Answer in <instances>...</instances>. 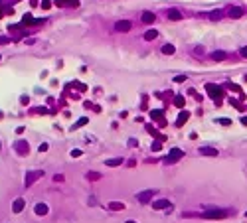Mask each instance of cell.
I'll use <instances>...</instances> for the list:
<instances>
[{
  "label": "cell",
  "instance_id": "6da1fadb",
  "mask_svg": "<svg viewBox=\"0 0 247 223\" xmlns=\"http://www.w3.org/2000/svg\"><path fill=\"white\" fill-rule=\"evenodd\" d=\"M206 219H223V217H227V211H222V209H208L206 213H204Z\"/></svg>",
  "mask_w": 247,
  "mask_h": 223
},
{
  "label": "cell",
  "instance_id": "7a4b0ae2",
  "mask_svg": "<svg viewBox=\"0 0 247 223\" xmlns=\"http://www.w3.org/2000/svg\"><path fill=\"white\" fill-rule=\"evenodd\" d=\"M131 28H132V24L128 20H119L115 24V30L117 32H121V34H125V32H131Z\"/></svg>",
  "mask_w": 247,
  "mask_h": 223
},
{
  "label": "cell",
  "instance_id": "3957f363",
  "mask_svg": "<svg viewBox=\"0 0 247 223\" xmlns=\"http://www.w3.org/2000/svg\"><path fill=\"white\" fill-rule=\"evenodd\" d=\"M154 192H156V190H146V192H142V194H138L137 195V199L141 203H148L150 199H152V195H154Z\"/></svg>",
  "mask_w": 247,
  "mask_h": 223
},
{
  "label": "cell",
  "instance_id": "277c9868",
  "mask_svg": "<svg viewBox=\"0 0 247 223\" xmlns=\"http://www.w3.org/2000/svg\"><path fill=\"white\" fill-rule=\"evenodd\" d=\"M40 176H44V172H30L28 176H26V180H24V186H26V188H30V186H32V184H34Z\"/></svg>",
  "mask_w": 247,
  "mask_h": 223
},
{
  "label": "cell",
  "instance_id": "5b68a950",
  "mask_svg": "<svg viewBox=\"0 0 247 223\" xmlns=\"http://www.w3.org/2000/svg\"><path fill=\"white\" fill-rule=\"evenodd\" d=\"M200 154L202 156H213L216 158L219 152H218V148H212V146H200Z\"/></svg>",
  "mask_w": 247,
  "mask_h": 223
},
{
  "label": "cell",
  "instance_id": "8992f818",
  "mask_svg": "<svg viewBox=\"0 0 247 223\" xmlns=\"http://www.w3.org/2000/svg\"><path fill=\"white\" fill-rule=\"evenodd\" d=\"M178 158H184V152H182L180 148H172L170 150V156L166 158V162H176Z\"/></svg>",
  "mask_w": 247,
  "mask_h": 223
},
{
  "label": "cell",
  "instance_id": "52a82bcc",
  "mask_svg": "<svg viewBox=\"0 0 247 223\" xmlns=\"http://www.w3.org/2000/svg\"><path fill=\"white\" fill-rule=\"evenodd\" d=\"M168 205H170L168 199H158V202H154V203H152V207H154V209H166Z\"/></svg>",
  "mask_w": 247,
  "mask_h": 223
},
{
  "label": "cell",
  "instance_id": "ba28073f",
  "mask_svg": "<svg viewBox=\"0 0 247 223\" xmlns=\"http://www.w3.org/2000/svg\"><path fill=\"white\" fill-rule=\"evenodd\" d=\"M24 205H26V203H24V199H20V198H18V199L14 202V205H12V211H14V213H20V211L24 209Z\"/></svg>",
  "mask_w": 247,
  "mask_h": 223
},
{
  "label": "cell",
  "instance_id": "9c48e42d",
  "mask_svg": "<svg viewBox=\"0 0 247 223\" xmlns=\"http://www.w3.org/2000/svg\"><path fill=\"white\" fill-rule=\"evenodd\" d=\"M227 14L231 16V18H241V16H243V10L237 8V6H233V8H229V10H227Z\"/></svg>",
  "mask_w": 247,
  "mask_h": 223
},
{
  "label": "cell",
  "instance_id": "30bf717a",
  "mask_svg": "<svg viewBox=\"0 0 247 223\" xmlns=\"http://www.w3.org/2000/svg\"><path fill=\"white\" fill-rule=\"evenodd\" d=\"M154 20H156V16H154L152 12H144L142 14V22H144V24H152Z\"/></svg>",
  "mask_w": 247,
  "mask_h": 223
},
{
  "label": "cell",
  "instance_id": "8fae6325",
  "mask_svg": "<svg viewBox=\"0 0 247 223\" xmlns=\"http://www.w3.org/2000/svg\"><path fill=\"white\" fill-rule=\"evenodd\" d=\"M109 207H111L113 211H123V209H125V203H123V202H111Z\"/></svg>",
  "mask_w": 247,
  "mask_h": 223
},
{
  "label": "cell",
  "instance_id": "7c38bea8",
  "mask_svg": "<svg viewBox=\"0 0 247 223\" xmlns=\"http://www.w3.org/2000/svg\"><path fill=\"white\" fill-rule=\"evenodd\" d=\"M34 211H36L38 215H46V213H47V205H46V203H38Z\"/></svg>",
  "mask_w": 247,
  "mask_h": 223
},
{
  "label": "cell",
  "instance_id": "4fadbf2b",
  "mask_svg": "<svg viewBox=\"0 0 247 223\" xmlns=\"http://www.w3.org/2000/svg\"><path fill=\"white\" fill-rule=\"evenodd\" d=\"M225 57H227V53H225V51H213L212 53V59H216V61H223Z\"/></svg>",
  "mask_w": 247,
  "mask_h": 223
},
{
  "label": "cell",
  "instance_id": "5bb4252c",
  "mask_svg": "<svg viewBox=\"0 0 247 223\" xmlns=\"http://www.w3.org/2000/svg\"><path fill=\"white\" fill-rule=\"evenodd\" d=\"M105 164H107V166H111V168L121 166V164H123V158H111V160H105Z\"/></svg>",
  "mask_w": 247,
  "mask_h": 223
},
{
  "label": "cell",
  "instance_id": "9a60e30c",
  "mask_svg": "<svg viewBox=\"0 0 247 223\" xmlns=\"http://www.w3.org/2000/svg\"><path fill=\"white\" fill-rule=\"evenodd\" d=\"M162 53H164V56H172V53H174V46H172V43H164V46H162Z\"/></svg>",
  "mask_w": 247,
  "mask_h": 223
},
{
  "label": "cell",
  "instance_id": "2e32d148",
  "mask_svg": "<svg viewBox=\"0 0 247 223\" xmlns=\"http://www.w3.org/2000/svg\"><path fill=\"white\" fill-rule=\"evenodd\" d=\"M156 36H158V32L152 28V30H148L146 34H144V40H146V42H150V40H156Z\"/></svg>",
  "mask_w": 247,
  "mask_h": 223
},
{
  "label": "cell",
  "instance_id": "e0dca14e",
  "mask_svg": "<svg viewBox=\"0 0 247 223\" xmlns=\"http://www.w3.org/2000/svg\"><path fill=\"white\" fill-rule=\"evenodd\" d=\"M168 18H170V20H180V18H182V14L178 12V10H174V8H172V10H168Z\"/></svg>",
  "mask_w": 247,
  "mask_h": 223
},
{
  "label": "cell",
  "instance_id": "ac0fdd59",
  "mask_svg": "<svg viewBox=\"0 0 247 223\" xmlns=\"http://www.w3.org/2000/svg\"><path fill=\"white\" fill-rule=\"evenodd\" d=\"M85 123H87V118H85V117H83V118H79V121H77V123H75V124H73V127H71V128H73V130H75V128H81V127H83V124H85Z\"/></svg>",
  "mask_w": 247,
  "mask_h": 223
},
{
  "label": "cell",
  "instance_id": "d6986e66",
  "mask_svg": "<svg viewBox=\"0 0 247 223\" xmlns=\"http://www.w3.org/2000/svg\"><path fill=\"white\" fill-rule=\"evenodd\" d=\"M87 178H91V180H99V174H97V172H89Z\"/></svg>",
  "mask_w": 247,
  "mask_h": 223
},
{
  "label": "cell",
  "instance_id": "ffe728a7",
  "mask_svg": "<svg viewBox=\"0 0 247 223\" xmlns=\"http://www.w3.org/2000/svg\"><path fill=\"white\" fill-rule=\"evenodd\" d=\"M212 18H213V20H219V18H222V12H219V10H216V12H212Z\"/></svg>",
  "mask_w": 247,
  "mask_h": 223
},
{
  "label": "cell",
  "instance_id": "44dd1931",
  "mask_svg": "<svg viewBox=\"0 0 247 223\" xmlns=\"http://www.w3.org/2000/svg\"><path fill=\"white\" fill-rule=\"evenodd\" d=\"M218 123H219V124H231V121H229V118H218Z\"/></svg>",
  "mask_w": 247,
  "mask_h": 223
},
{
  "label": "cell",
  "instance_id": "7402d4cb",
  "mask_svg": "<svg viewBox=\"0 0 247 223\" xmlns=\"http://www.w3.org/2000/svg\"><path fill=\"white\" fill-rule=\"evenodd\" d=\"M77 156H81V150H71V158H77Z\"/></svg>",
  "mask_w": 247,
  "mask_h": 223
},
{
  "label": "cell",
  "instance_id": "603a6c76",
  "mask_svg": "<svg viewBox=\"0 0 247 223\" xmlns=\"http://www.w3.org/2000/svg\"><path fill=\"white\" fill-rule=\"evenodd\" d=\"M186 79V75H178V77H176L174 81H176V83H182V81H184Z\"/></svg>",
  "mask_w": 247,
  "mask_h": 223
},
{
  "label": "cell",
  "instance_id": "cb8c5ba5",
  "mask_svg": "<svg viewBox=\"0 0 247 223\" xmlns=\"http://www.w3.org/2000/svg\"><path fill=\"white\" fill-rule=\"evenodd\" d=\"M239 53H241L243 57H247V47H241V51H239Z\"/></svg>",
  "mask_w": 247,
  "mask_h": 223
},
{
  "label": "cell",
  "instance_id": "d4e9b609",
  "mask_svg": "<svg viewBox=\"0 0 247 223\" xmlns=\"http://www.w3.org/2000/svg\"><path fill=\"white\" fill-rule=\"evenodd\" d=\"M47 150V144H40V152H46Z\"/></svg>",
  "mask_w": 247,
  "mask_h": 223
},
{
  "label": "cell",
  "instance_id": "484cf974",
  "mask_svg": "<svg viewBox=\"0 0 247 223\" xmlns=\"http://www.w3.org/2000/svg\"><path fill=\"white\" fill-rule=\"evenodd\" d=\"M241 123H243V124H247V118L243 117V118H241Z\"/></svg>",
  "mask_w": 247,
  "mask_h": 223
},
{
  "label": "cell",
  "instance_id": "4316f807",
  "mask_svg": "<svg viewBox=\"0 0 247 223\" xmlns=\"http://www.w3.org/2000/svg\"><path fill=\"white\" fill-rule=\"evenodd\" d=\"M125 223H137V221H132V219H127V221H125Z\"/></svg>",
  "mask_w": 247,
  "mask_h": 223
},
{
  "label": "cell",
  "instance_id": "83f0119b",
  "mask_svg": "<svg viewBox=\"0 0 247 223\" xmlns=\"http://www.w3.org/2000/svg\"><path fill=\"white\" fill-rule=\"evenodd\" d=\"M245 217H247V211H245Z\"/></svg>",
  "mask_w": 247,
  "mask_h": 223
}]
</instances>
